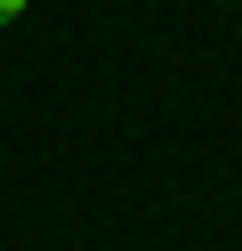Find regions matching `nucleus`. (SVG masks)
Here are the masks:
<instances>
[{
    "label": "nucleus",
    "mask_w": 242,
    "mask_h": 251,
    "mask_svg": "<svg viewBox=\"0 0 242 251\" xmlns=\"http://www.w3.org/2000/svg\"><path fill=\"white\" fill-rule=\"evenodd\" d=\"M24 8H32V0H0V25H16V17H24Z\"/></svg>",
    "instance_id": "1"
}]
</instances>
